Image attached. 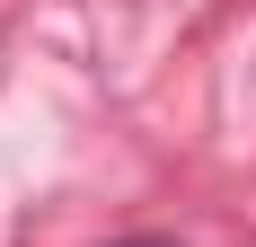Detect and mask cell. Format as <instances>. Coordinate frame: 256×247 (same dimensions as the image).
I'll use <instances>...</instances> for the list:
<instances>
[{
	"instance_id": "6da1fadb",
	"label": "cell",
	"mask_w": 256,
	"mask_h": 247,
	"mask_svg": "<svg viewBox=\"0 0 256 247\" xmlns=\"http://www.w3.org/2000/svg\"><path fill=\"white\" fill-rule=\"evenodd\" d=\"M115 247H177V238H115Z\"/></svg>"
}]
</instances>
